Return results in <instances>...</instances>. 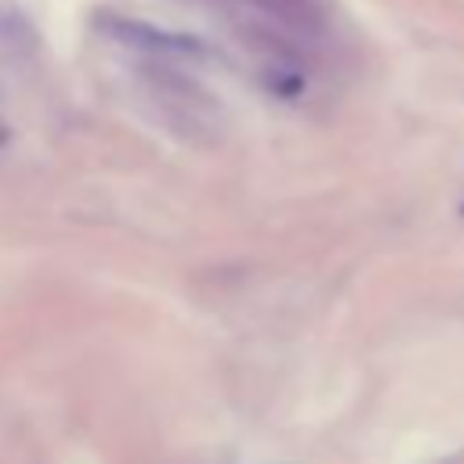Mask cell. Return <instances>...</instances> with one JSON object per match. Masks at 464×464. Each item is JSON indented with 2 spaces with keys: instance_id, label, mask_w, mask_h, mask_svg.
Returning <instances> with one entry per match:
<instances>
[{
  "instance_id": "1",
  "label": "cell",
  "mask_w": 464,
  "mask_h": 464,
  "mask_svg": "<svg viewBox=\"0 0 464 464\" xmlns=\"http://www.w3.org/2000/svg\"><path fill=\"white\" fill-rule=\"evenodd\" d=\"M98 29H102L105 36H112L116 44L134 47V51H145V54H152V58H196V54L203 51L199 40L181 36V33H167V29L149 25V22H141V18H130V14H112V11H105V14L98 18Z\"/></svg>"
},
{
  "instance_id": "2",
  "label": "cell",
  "mask_w": 464,
  "mask_h": 464,
  "mask_svg": "<svg viewBox=\"0 0 464 464\" xmlns=\"http://www.w3.org/2000/svg\"><path fill=\"white\" fill-rule=\"evenodd\" d=\"M236 4L250 7L257 22L297 44H315L326 36V14L315 0H236Z\"/></svg>"
}]
</instances>
